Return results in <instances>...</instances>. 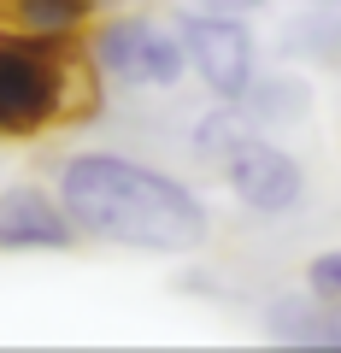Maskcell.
Instances as JSON below:
<instances>
[{
	"mask_svg": "<svg viewBox=\"0 0 341 353\" xmlns=\"http://www.w3.org/2000/svg\"><path fill=\"white\" fill-rule=\"evenodd\" d=\"M53 194L65 201L83 241L124 253H200L212 241V212L183 176L118 148H76L53 171Z\"/></svg>",
	"mask_w": 341,
	"mask_h": 353,
	"instance_id": "6da1fadb",
	"label": "cell"
},
{
	"mask_svg": "<svg viewBox=\"0 0 341 353\" xmlns=\"http://www.w3.org/2000/svg\"><path fill=\"white\" fill-rule=\"evenodd\" d=\"M101 94L106 83L83 48H48L12 24L0 30V141H41L48 130L89 124Z\"/></svg>",
	"mask_w": 341,
	"mask_h": 353,
	"instance_id": "7a4b0ae2",
	"label": "cell"
},
{
	"mask_svg": "<svg viewBox=\"0 0 341 353\" xmlns=\"http://www.w3.org/2000/svg\"><path fill=\"white\" fill-rule=\"evenodd\" d=\"M89 65L101 71L106 88L118 94H177L189 83V48H183L177 18L159 12H136V6H118V12H101L83 41Z\"/></svg>",
	"mask_w": 341,
	"mask_h": 353,
	"instance_id": "3957f363",
	"label": "cell"
},
{
	"mask_svg": "<svg viewBox=\"0 0 341 353\" xmlns=\"http://www.w3.org/2000/svg\"><path fill=\"white\" fill-rule=\"evenodd\" d=\"M218 176H224L229 201L241 206V212L253 218H289L306 206V165L300 153H289L271 130H241L236 141H229V153L218 159Z\"/></svg>",
	"mask_w": 341,
	"mask_h": 353,
	"instance_id": "277c9868",
	"label": "cell"
},
{
	"mask_svg": "<svg viewBox=\"0 0 341 353\" xmlns=\"http://www.w3.org/2000/svg\"><path fill=\"white\" fill-rule=\"evenodd\" d=\"M183 48H189V77L212 94V101L236 106L253 83H259V36H253L247 18L236 12H206V6H189L177 18Z\"/></svg>",
	"mask_w": 341,
	"mask_h": 353,
	"instance_id": "5b68a950",
	"label": "cell"
},
{
	"mask_svg": "<svg viewBox=\"0 0 341 353\" xmlns=\"http://www.w3.org/2000/svg\"><path fill=\"white\" fill-rule=\"evenodd\" d=\"M83 230L71 224L65 201L41 183H6L0 189V253H71Z\"/></svg>",
	"mask_w": 341,
	"mask_h": 353,
	"instance_id": "8992f818",
	"label": "cell"
},
{
	"mask_svg": "<svg viewBox=\"0 0 341 353\" xmlns=\"http://www.w3.org/2000/svg\"><path fill=\"white\" fill-rule=\"evenodd\" d=\"M259 324H265L271 341H289V347H341V306L312 301L306 289L271 294L259 306Z\"/></svg>",
	"mask_w": 341,
	"mask_h": 353,
	"instance_id": "52a82bcc",
	"label": "cell"
},
{
	"mask_svg": "<svg viewBox=\"0 0 341 353\" xmlns=\"http://www.w3.org/2000/svg\"><path fill=\"white\" fill-rule=\"evenodd\" d=\"M94 0H6V24L48 48H83L94 30Z\"/></svg>",
	"mask_w": 341,
	"mask_h": 353,
	"instance_id": "ba28073f",
	"label": "cell"
},
{
	"mask_svg": "<svg viewBox=\"0 0 341 353\" xmlns=\"http://www.w3.org/2000/svg\"><path fill=\"white\" fill-rule=\"evenodd\" d=\"M236 112L247 118L253 130H289V124H306V112H312V88H306V77H294V71H259V83L247 88L236 101Z\"/></svg>",
	"mask_w": 341,
	"mask_h": 353,
	"instance_id": "9c48e42d",
	"label": "cell"
},
{
	"mask_svg": "<svg viewBox=\"0 0 341 353\" xmlns=\"http://www.w3.org/2000/svg\"><path fill=\"white\" fill-rule=\"evenodd\" d=\"M300 289L324 306H341V248H318L300 271Z\"/></svg>",
	"mask_w": 341,
	"mask_h": 353,
	"instance_id": "30bf717a",
	"label": "cell"
},
{
	"mask_svg": "<svg viewBox=\"0 0 341 353\" xmlns=\"http://www.w3.org/2000/svg\"><path fill=\"white\" fill-rule=\"evenodd\" d=\"M194 6H206V12H236V18H253V12H265L271 0H194Z\"/></svg>",
	"mask_w": 341,
	"mask_h": 353,
	"instance_id": "8fae6325",
	"label": "cell"
},
{
	"mask_svg": "<svg viewBox=\"0 0 341 353\" xmlns=\"http://www.w3.org/2000/svg\"><path fill=\"white\" fill-rule=\"evenodd\" d=\"M118 6H130V0H94V12H118Z\"/></svg>",
	"mask_w": 341,
	"mask_h": 353,
	"instance_id": "7c38bea8",
	"label": "cell"
},
{
	"mask_svg": "<svg viewBox=\"0 0 341 353\" xmlns=\"http://www.w3.org/2000/svg\"><path fill=\"white\" fill-rule=\"evenodd\" d=\"M306 6H335V12H341V0H306Z\"/></svg>",
	"mask_w": 341,
	"mask_h": 353,
	"instance_id": "4fadbf2b",
	"label": "cell"
},
{
	"mask_svg": "<svg viewBox=\"0 0 341 353\" xmlns=\"http://www.w3.org/2000/svg\"><path fill=\"white\" fill-rule=\"evenodd\" d=\"M0 6H6V0H0Z\"/></svg>",
	"mask_w": 341,
	"mask_h": 353,
	"instance_id": "5bb4252c",
	"label": "cell"
}]
</instances>
